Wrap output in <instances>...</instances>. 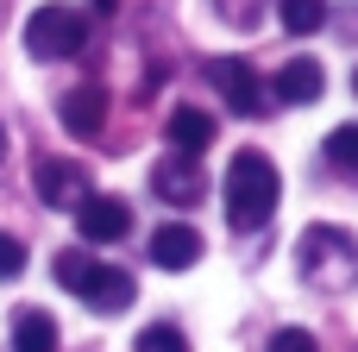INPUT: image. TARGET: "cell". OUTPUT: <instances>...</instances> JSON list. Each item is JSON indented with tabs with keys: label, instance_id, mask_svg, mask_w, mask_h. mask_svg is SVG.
I'll list each match as a JSON object with an SVG mask.
<instances>
[{
	"label": "cell",
	"instance_id": "7",
	"mask_svg": "<svg viewBox=\"0 0 358 352\" xmlns=\"http://www.w3.org/2000/svg\"><path fill=\"white\" fill-rule=\"evenodd\" d=\"M76 220H82V239H88V246H113V239H126L132 208H126L120 195H88V202L76 208Z\"/></svg>",
	"mask_w": 358,
	"mask_h": 352
},
{
	"label": "cell",
	"instance_id": "2",
	"mask_svg": "<svg viewBox=\"0 0 358 352\" xmlns=\"http://www.w3.org/2000/svg\"><path fill=\"white\" fill-rule=\"evenodd\" d=\"M296 271H302L308 283H321V290L352 283L358 277V239L346 227H308L302 246H296Z\"/></svg>",
	"mask_w": 358,
	"mask_h": 352
},
{
	"label": "cell",
	"instance_id": "13",
	"mask_svg": "<svg viewBox=\"0 0 358 352\" xmlns=\"http://www.w3.org/2000/svg\"><path fill=\"white\" fill-rule=\"evenodd\" d=\"M13 352H57V321L44 309L13 315Z\"/></svg>",
	"mask_w": 358,
	"mask_h": 352
},
{
	"label": "cell",
	"instance_id": "18",
	"mask_svg": "<svg viewBox=\"0 0 358 352\" xmlns=\"http://www.w3.org/2000/svg\"><path fill=\"white\" fill-rule=\"evenodd\" d=\"M264 6H271V0H214V13H220L227 25H258Z\"/></svg>",
	"mask_w": 358,
	"mask_h": 352
},
{
	"label": "cell",
	"instance_id": "17",
	"mask_svg": "<svg viewBox=\"0 0 358 352\" xmlns=\"http://www.w3.org/2000/svg\"><path fill=\"white\" fill-rule=\"evenodd\" d=\"M50 271H57V283H63V290H82V283H88V271H94V258H88V252H57V265H50Z\"/></svg>",
	"mask_w": 358,
	"mask_h": 352
},
{
	"label": "cell",
	"instance_id": "16",
	"mask_svg": "<svg viewBox=\"0 0 358 352\" xmlns=\"http://www.w3.org/2000/svg\"><path fill=\"white\" fill-rule=\"evenodd\" d=\"M138 352H189V340H182V328H170V321H151V328L138 334Z\"/></svg>",
	"mask_w": 358,
	"mask_h": 352
},
{
	"label": "cell",
	"instance_id": "5",
	"mask_svg": "<svg viewBox=\"0 0 358 352\" xmlns=\"http://www.w3.org/2000/svg\"><path fill=\"white\" fill-rule=\"evenodd\" d=\"M38 202L44 208H82L88 202V170L69 157H44L38 164Z\"/></svg>",
	"mask_w": 358,
	"mask_h": 352
},
{
	"label": "cell",
	"instance_id": "21",
	"mask_svg": "<svg viewBox=\"0 0 358 352\" xmlns=\"http://www.w3.org/2000/svg\"><path fill=\"white\" fill-rule=\"evenodd\" d=\"M0 157H6V132H0Z\"/></svg>",
	"mask_w": 358,
	"mask_h": 352
},
{
	"label": "cell",
	"instance_id": "6",
	"mask_svg": "<svg viewBox=\"0 0 358 352\" xmlns=\"http://www.w3.org/2000/svg\"><path fill=\"white\" fill-rule=\"evenodd\" d=\"M201 189H208V183H201V164H195V157H182V151H170V157L151 170V195H157V202L195 208V202H201Z\"/></svg>",
	"mask_w": 358,
	"mask_h": 352
},
{
	"label": "cell",
	"instance_id": "12",
	"mask_svg": "<svg viewBox=\"0 0 358 352\" xmlns=\"http://www.w3.org/2000/svg\"><path fill=\"white\" fill-rule=\"evenodd\" d=\"M164 139H170V151L201 157V151L214 145V120H208L201 107H176V113H170V126H164Z\"/></svg>",
	"mask_w": 358,
	"mask_h": 352
},
{
	"label": "cell",
	"instance_id": "11",
	"mask_svg": "<svg viewBox=\"0 0 358 352\" xmlns=\"http://www.w3.org/2000/svg\"><path fill=\"white\" fill-rule=\"evenodd\" d=\"M321 88H327V69H321L315 57H289V63L277 69V94H283L289 107H308V101H321Z\"/></svg>",
	"mask_w": 358,
	"mask_h": 352
},
{
	"label": "cell",
	"instance_id": "4",
	"mask_svg": "<svg viewBox=\"0 0 358 352\" xmlns=\"http://www.w3.org/2000/svg\"><path fill=\"white\" fill-rule=\"evenodd\" d=\"M208 82L220 88V101H227L239 120H258L264 101H271V94H264V76H258L245 57H214V63H208Z\"/></svg>",
	"mask_w": 358,
	"mask_h": 352
},
{
	"label": "cell",
	"instance_id": "23",
	"mask_svg": "<svg viewBox=\"0 0 358 352\" xmlns=\"http://www.w3.org/2000/svg\"><path fill=\"white\" fill-rule=\"evenodd\" d=\"M352 94H358V76H352Z\"/></svg>",
	"mask_w": 358,
	"mask_h": 352
},
{
	"label": "cell",
	"instance_id": "1",
	"mask_svg": "<svg viewBox=\"0 0 358 352\" xmlns=\"http://www.w3.org/2000/svg\"><path fill=\"white\" fill-rule=\"evenodd\" d=\"M277 189H283L277 164L264 151H239L227 164V220H233V233H258L277 214Z\"/></svg>",
	"mask_w": 358,
	"mask_h": 352
},
{
	"label": "cell",
	"instance_id": "15",
	"mask_svg": "<svg viewBox=\"0 0 358 352\" xmlns=\"http://www.w3.org/2000/svg\"><path fill=\"white\" fill-rule=\"evenodd\" d=\"M327 164H334L340 176H358V126H334V139H327Z\"/></svg>",
	"mask_w": 358,
	"mask_h": 352
},
{
	"label": "cell",
	"instance_id": "3",
	"mask_svg": "<svg viewBox=\"0 0 358 352\" xmlns=\"http://www.w3.org/2000/svg\"><path fill=\"white\" fill-rule=\"evenodd\" d=\"M82 44H88V19L69 13V6H38V13L25 19V50H31L38 63H63V57H76Z\"/></svg>",
	"mask_w": 358,
	"mask_h": 352
},
{
	"label": "cell",
	"instance_id": "22",
	"mask_svg": "<svg viewBox=\"0 0 358 352\" xmlns=\"http://www.w3.org/2000/svg\"><path fill=\"white\" fill-rule=\"evenodd\" d=\"M94 6H113V0H94Z\"/></svg>",
	"mask_w": 358,
	"mask_h": 352
},
{
	"label": "cell",
	"instance_id": "9",
	"mask_svg": "<svg viewBox=\"0 0 358 352\" xmlns=\"http://www.w3.org/2000/svg\"><path fill=\"white\" fill-rule=\"evenodd\" d=\"M57 113H63V126H69L76 139H94V132L107 126V88H101V82H82V88H69Z\"/></svg>",
	"mask_w": 358,
	"mask_h": 352
},
{
	"label": "cell",
	"instance_id": "10",
	"mask_svg": "<svg viewBox=\"0 0 358 352\" xmlns=\"http://www.w3.org/2000/svg\"><path fill=\"white\" fill-rule=\"evenodd\" d=\"M201 258V233L189 227V220H164L157 233H151V265H164V271H189Z\"/></svg>",
	"mask_w": 358,
	"mask_h": 352
},
{
	"label": "cell",
	"instance_id": "19",
	"mask_svg": "<svg viewBox=\"0 0 358 352\" xmlns=\"http://www.w3.org/2000/svg\"><path fill=\"white\" fill-rule=\"evenodd\" d=\"M271 352H321V340H315L308 328H277V334H271Z\"/></svg>",
	"mask_w": 358,
	"mask_h": 352
},
{
	"label": "cell",
	"instance_id": "14",
	"mask_svg": "<svg viewBox=\"0 0 358 352\" xmlns=\"http://www.w3.org/2000/svg\"><path fill=\"white\" fill-rule=\"evenodd\" d=\"M277 19H283L289 38H308V31L327 25V0H277Z\"/></svg>",
	"mask_w": 358,
	"mask_h": 352
},
{
	"label": "cell",
	"instance_id": "20",
	"mask_svg": "<svg viewBox=\"0 0 358 352\" xmlns=\"http://www.w3.org/2000/svg\"><path fill=\"white\" fill-rule=\"evenodd\" d=\"M19 271H25V239L0 233V277H19Z\"/></svg>",
	"mask_w": 358,
	"mask_h": 352
},
{
	"label": "cell",
	"instance_id": "8",
	"mask_svg": "<svg viewBox=\"0 0 358 352\" xmlns=\"http://www.w3.org/2000/svg\"><path fill=\"white\" fill-rule=\"evenodd\" d=\"M94 315H120V309H132V296H138V283H132V271H120V265H94L88 271V283L76 290Z\"/></svg>",
	"mask_w": 358,
	"mask_h": 352
}]
</instances>
